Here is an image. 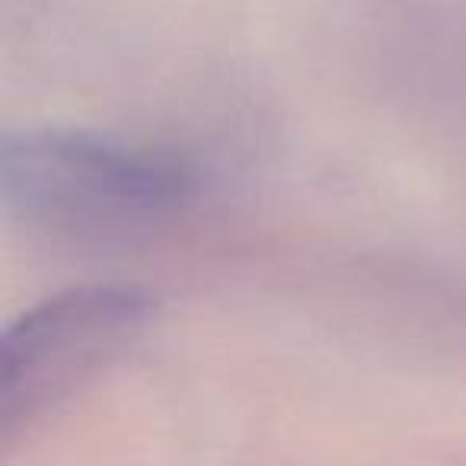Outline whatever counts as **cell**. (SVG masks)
I'll return each instance as SVG.
<instances>
[{"mask_svg":"<svg viewBox=\"0 0 466 466\" xmlns=\"http://www.w3.org/2000/svg\"><path fill=\"white\" fill-rule=\"evenodd\" d=\"M4 201L55 230H125L179 211L195 173L154 147L74 131L7 137L0 150Z\"/></svg>","mask_w":466,"mask_h":466,"instance_id":"6da1fadb","label":"cell"},{"mask_svg":"<svg viewBox=\"0 0 466 466\" xmlns=\"http://www.w3.org/2000/svg\"><path fill=\"white\" fill-rule=\"evenodd\" d=\"M154 300L137 288H74L46 300L0 342V441H14L46 412L116 364L141 339Z\"/></svg>","mask_w":466,"mask_h":466,"instance_id":"7a4b0ae2","label":"cell"}]
</instances>
